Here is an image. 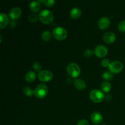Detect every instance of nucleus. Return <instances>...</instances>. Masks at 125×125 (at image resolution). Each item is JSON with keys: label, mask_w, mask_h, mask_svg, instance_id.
I'll list each match as a JSON object with an SVG mask.
<instances>
[{"label": "nucleus", "mask_w": 125, "mask_h": 125, "mask_svg": "<svg viewBox=\"0 0 125 125\" xmlns=\"http://www.w3.org/2000/svg\"><path fill=\"white\" fill-rule=\"evenodd\" d=\"M67 72L70 76L75 78L80 75L81 68L77 63L72 62L67 65Z\"/></svg>", "instance_id": "2"}, {"label": "nucleus", "mask_w": 125, "mask_h": 125, "mask_svg": "<svg viewBox=\"0 0 125 125\" xmlns=\"http://www.w3.org/2000/svg\"><path fill=\"white\" fill-rule=\"evenodd\" d=\"M42 2L45 4L46 6L49 7H52L55 4L54 0H44V1H42Z\"/></svg>", "instance_id": "22"}, {"label": "nucleus", "mask_w": 125, "mask_h": 125, "mask_svg": "<svg viewBox=\"0 0 125 125\" xmlns=\"http://www.w3.org/2000/svg\"><path fill=\"white\" fill-rule=\"evenodd\" d=\"M81 13L82 12L80 9L78 8V7H74L71 10L70 15L73 19H77L80 17V16L81 15Z\"/></svg>", "instance_id": "16"}, {"label": "nucleus", "mask_w": 125, "mask_h": 125, "mask_svg": "<svg viewBox=\"0 0 125 125\" xmlns=\"http://www.w3.org/2000/svg\"><path fill=\"white\" fill-rule=\"evenodd\" d=\"M101 88L104 92L108 93L109 92L111 91V89H112V85H111V83H109L108 81H104L101 83Z\"/></svg>", "instance_id": "18"}, {"label": "nucleus", "mask_w": 125, "mask_h": 125, "mask_svg": "<svg viewBox=\"0 0 125 125\" xmlns=\"http://www.w3.org/2000/svg\"><path fill=\"white\" fill-rule=\"evenodd\" d=\"M23 92L27 96H32L34 95V91L29 87H25L23 88Z\"/></svg>", "instance_id": "19"}, {"label": "nucleus", "mask_w": 125, "mask_h": 125, "mask_svg": "<svg viewBox=\"0 0 125 125\" xmlns=\"http://www.w3.org/2000/svg\"><path fill=\"white\" fill-rule=\"evenodd\" d=\"M48 89L46 84H40L37 86L34 90V95L38 98H44L47 95Z\"/></svg>", "instance_id": "4"}, {"label": "nucleus", "mask_w": 125, "mask_h": 125, "mask_svg": "<svg viewBox=\"0 0 125 125\" xmlns=\"http://www.w3.org/2000/svg\"><path fill=\"white\" fill-rule=\"evenodd\" d=\"M9 19V17L6 13H0V28L2 29L8 24Z\"/></svg>", "instance_id": "13"}, {"label": "nucleus", "mask_w": 125, "mask_h": 125, "mask_svg": "<svg viewBox=\"0 0 125 125\" xmlns=\"http://www.w3.org/2000/svg\"><path fill=\"white\" fill-rule=\"evenodd\" d=\"M103 115L99 112H94L91 114V120L95 124H99L103 121Z\"/></svg>", "instance_id": "12"}, {"label": "nucleus", "mask_w": 125, "mask_h": 125, "mask_svg": "<svg viewBox=\"0 0 125 125\" xmlns=\"http://www.w3.org/2000/svg\"></svg>", "instance_id": "29"}, {"label": "nucleus", "mask_w": 125, "mask_h": 125, "mask_svg": "<svg viewBox=\"0 0 125 125\" xmlns=\"http://www.w3.org/2000/svg\"><path fill=\"white\" fill-rule=\"evenodd\" d=\"M101 65L104 67H109L110 65V61L109 60L107 59H104L101 61Z\"/></svg>", "instance_id": "25"}, {"label": "nucleus", "mask_w": 125, "mask_h": 125, "mask_svg": "<svg viewBox=\"0 0 125 125\" xmlns=\"http://www.w3.org/2000/svg\"><path fill=\"white\" fill-rule=\"evenodd\" d=\"M107 52H108V50L107 48L102 45L96 46L94 50V54L95 56L98 57H104L107 55Z\"/></svg>", "instance_id": "8"}, {"label": "nucleus", "mask_w": 125, "mask_h": 125, "mask_svg": "<svg viewBox=\"0 0 125 125\" xmlns=\"http://www.w3.org/2000/svg\"><path fill=\"white\" fill-rule=\"evenodd\" d=\"M103 39L107 43H112L115 40L116 35L112 32H107L103 35Z\"/></svg>", "instance_id": "10"}, {"label": "nucleus", "mask_w": 125, "mask_h": 125, "mask_svg": "<svg viewBox=\"0 0 125 125\" xmlns=\"http://www.w3.org/2000/svg\"><path fill=\"white\" fill-rule=\"evenodd\" d=\"M77 125H89V122L86 120H81L80 121L78 122V123H77Z\"/></svg>", "instance_id": "28"}, {"label": "nucleus", "mask_w": 125, "mask_h": 125, "mask_svg": "<svg viewBox=\"0 0 125 125\" xmlns=\"http://www.w3.org/2000/svg\"><path fill=\"white\" fill-rule=\"evenodd\" d=\"M39 18L44 24H50L53 21L54 15L49 10L44 9L40 11L39 13Z\"/></svg>", "instance_id": "1"}, {"label": "nucleus", "mask_w": 125, "mask_h": 125, "mask_svg": "<svg viewBox=\"0 0 125 125\" xmlns=\"http://www.w3.org/2000/svg\"><path fill=\"white\" fill-rule=\"evenodd\" d=\"M74 84L75 87L79 90H84L86 87V84H85V81L82 79H79V78L76 79L74 81Z\"/></svg>", "instance_id": "14"}, {"label": "nucleus", "mask_w": 125, "mask_h": 125, "mask_svg": "<svg viewBox=\"0 0 125 125\" xmlns=\"http://www.w3.org/2000/svg\"><path fill=\"white\" fill-rule=\"evenodd\" d=\"M38 18H39V15H37L36 14H34V13H32V14L29 15V16L28 17V20L31 22L37 21Z\"/></svg>", "instance_id": "23"}, {"label": "nucleus", "mask_w": 125, "mask_h": 125, "mask_svg": "<svg viewBox=\"0 0 125 125\" xmlns=\"http://www.w3.org/2000/svg\"><path fill=\"white\" fill-rule=\"evenodd\" d=\"M42 64L40 63V62H36L34 63L33 65V68L35 70H40L42 68Z\"/></svg>", "instance_id": "26"}, {"label": "nucleus", "mask_w": 125, "mask_h": 125, "mask_svg": "<svg viewBox=\"0 0 125 125\" xmlns=\"http://www.w3.org/2000/svg\"><path fill=\"white\" fill-rule=\"evenodd\" d=\"M111 24L110 19L107 17H103L100 18L98 22V28L101 30H106L109 27Z\"/></svg>", "instance_id": "9"}, {"label": "nucleus", "mask_w": 125, "mask_h": 125, "mask_svg": "<svg viewBox=\"0 0 125 125\" xmlns=\"http://www.w3.org/2000/svg\"><path fill=\"white\" fill-rule=\"evenodd\" d=\"M36 73L32 71H29L26 74L25 79L27 82L29 83H32L36 79Z\"/></svg>", "instance_id": "17"}, {"label": "nucleus", "mask_w": 125, "mask_h": 125, "mask_svg": "<svg viewBox=\"0 0 125 125\" xmlns=\"http://www.w3.org/2000/svg\"><path fill=\"white\" fill-rule=\"evenodd\" d=\"M118 28L121 32H125V20L121 21L118 25Z\"/></svg>", "instance_id": "24"}, {"label": "nucleus", "mask_w": 125, "mask_h": 125, "mask_svg": "<svg viewBox=\"0 0 125 125\" xmlns=\"http://www.w3.org/2000/svg\"><path fill=\"white\" fill-rule=\"evenodd\" d=\"M52 35L55 39H56L57 40H59V41H62L67 38L68 34H67V30L64 28L59 26L56 27L53 29Z\"/></svg>", "instance_id": "3"}, {"label": "nucleus", "mask_w": 125, "mask_h": 125, "mask_svg": "<svg viewBox=\"0 0 125 125\" xmlns=\"http://www.w3.org/2000/svg\"><path fill=\"white\" fill-rule=\"evenodd\" d=\"M29 8L31 10L34 12H38L40 11L41 6L40 2L38 1H33L29 4Z\"/></svg>", "instance_id": "15"}, {"label": "nucleus", "mask_w": 125, "mask_h": 125, "mask_svg": "<svg viewBox=\"0 0 125 125\" xmlns=\"http://www.w3.org/2000/svg\"><path fill=\"white\" fill-rule=\"evenodd\" d=\"M21 15V10L18 7H13L10 12V17L12 20L18 19Z\"/></svg>", "instance_id": "11"}, {"label": "nucleus", "mask_w": 125, "mask_h": 125, "mask_svg": "<svg viewBox=\"0 0 125 125\" xmlns=\"http://www.w3.org/2000/svg\"><path fill=\"white\" fill-rule=\"evenodd\" d=\"M103 78L105 80L107 81H110V80H112L113 79V75H112V73L109 72H104L103 73L102 75Z\"/></svg>", "instance_id": "21"}, {"label": "nucleus", "mask_w": 125, "mask_h": 125, "mask_svg": "<svg viewBox=\"0 0 125 125\" xmlns=\"http://www.w3.org/2000/svg\"><path fill=\"white\" fill-rule=\"evenodd\" d=\"M52 78H53V74L51 71L44 70L40 71L38 73V78L41 81L48 82L51 81Z\"/></svg>", "instance_id": "7"}, {"label": "nucleus", "mask_w": 125, "mask_h": 125, "mask_svg": "<svg viewBox=\"0 0 125 125\" xmlns=\"http://www.w3.org/2000/svg\"><path fill=\"white\" fill-rule=\"evenodd\" d=\"M51 32L48 31H45L43 32L42 33V39L43 41L47 42L49 41L51 39Z\"/></svg>", "instance_id": "20"}, {"label": "nucleus", "mask_w": 125, "mask_h": 125, "mask_svg": "<svg viewBox=\"0 0 125 125\" xmlns=\"http://www.w3.org/2000/svg\"><path fill=\"white\" fill-rule=\"evenodd\" d=\"M93 54V52L90 49H87V50H85L84 52V55L86 57H89L90 56H92V55Z\"/></svg>", "instance_id": "27"}, {"label": "nucleus", "mask_w": 125, "mask_h": 125, "mask_svg": "<svg viewBox=\"0 0 125 125\" xmlns=\"http://www.w3.org/2000/svg\"><path fill=\"white\" fill-rule=\"evenodd\" d=\"M90 98L95 103H101L104 98V95L102 91L98 89H94L90 93Z\"/></svg>", "instance_id": "5"}, {"label": "nucleus", "mask_w": 125, "mask_h": 125, "mask_svg": "<svg viewBox=\"0 0 125 125\" xmlns=\"http://www.w3.org/2000/svg\"><path fill=\"white\" fill-rule=\"evenodd\" d=\"M123 63L118 61L111 62L109 66V70L110 72H111L112 73H115V74L120 73L123 70Z\"/></svg>", "instance_id": "6"}]
</instances>
